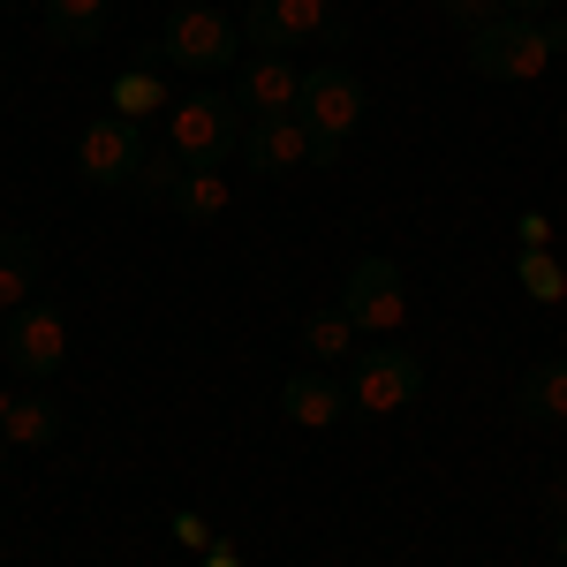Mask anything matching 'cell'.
Returning a JSON list of instances; mask_svg holds the SVG:
<instances>
[{
	"label": "cell",
	"mask_w": 567,
	"mask_h": 567,
	"mask_svg": "<svg viewBox=\"0 0 567 567\" xmlns=\"http://www.w3.org/2000/svg\"><path fill=\"white\" fill-rule=\"evenodd\" d=\"M243 106L235 91H189L167 106V144L182 152V167H219L227 152H243Z\"/></svg>",
	"instance_id": "cell-1"
},
{
	"label": "cell",
	"mask_w": 567,
	"mask_h": 567,
	"mask_svg": "<svg viewBox=\"0 0 567 567\" xmlns=\"http://www.w3.org/2000/svg\"><path fill=\"white\" fill-rule=\"evenodd\" d=\"M560 53L545 39V23L537 16H492L484 31H470V69L492 76V84H529V76H545Z\"/></svg>",
	"instance_id": "cell-2"
},
{
	"label": "cell",
	"mask_w": 567,
	"mask_h": 567,
	"mask_svg": "<svg viewBox=\"0 0 567 567\" xmlns=\"http://www.w3.org/2000/svg\"><path fill=\"white\" fill-rule=\"evenodd\" d=\"M159 53L189 69V76H219V69H235V53H243V23H227L219 8H175L167 23H159Z\"/></svg>",
	"instance_id": "cell-3"
},
{
	"label": "cell",
	"mask_w": 567,
	"mask_h": 567,
	"mask_svg": "<svg viewBox=\"0 0 567 567\" xmlns=\"http://www.w3.org/2000/svg\"><path fill=\"white\" fill-rule=\"evenodd\" d=\"M424 393V363L409 349H355V371H349V401L363 416H393V409H409Z\"/></svg>",
	"instance_id": "cell-4"
},
{
	"label": "cell",
	"mask_w": 567,
	"mask_h": 567,
	"mask_svg": "<svg viewBox=\"0 0 567 567\" xmlns=\"http://www.w3.org/2000/svg\"><path fill=\"white\" fill-rule=\"evenodd\" d=\"M144 130L136 122H122V114H99V122H84V136H76V175L91 182V189H130L136 167H144Z\"/></svg>",
	"instance_id": "cell-5"
},
{
	"label": "cell",
	"mask_w": 567,
	"mask_h": 567,
	"mask_svg": "<svg viewBox=\"0 0 567 567\" xmlns=\"http://www.w3.org/2000/svg\"><path fill=\"white\" fill-rule=\"evenodd\" d=\"M341 310H349L355 333L386 341L393 326L409 318V296H401V265H393V258H355V265H349V280H341Z\"/></svg>",
	"instance_id": "cell-6"
},
{
	"label": "cell",
	"mask_w": 567,
	"mask_h": 567,
	"mask_svg": "<svg viewBox=\"0 0 567 567\" xmlns=\"http://www.w3.org/2000/svg\"><path fill=\"white\" fill-rule=\"evenodd\" d=\"M318 31L341 39L326 0H250V16H243V45H258V53H288V45L318 39Z\"/></svg>",
	"instance_id": "cell-7"
},
{
	"label": "cell",
	"mask_w": 567,
	"mask_h": 567,
	"mask_svg": "<svg viewBox=\"0 0 567 567\" xmlns=\"http://www.w3.org/2000/svg\"><path fill=\"white\" fill-rule=\"evenodd\" d=\"M8 371H23V379H53L61 363H69V326H61V310L53 303H23L8 310Z\"/></svg>",
	"instance_id": "cell-8"
},
{
	"label": "cell",
	"mask_w": 567,
	"mask_h": 567,
	"mask_svg": "<svg viewBox=\"0 0 567 567\" xmlns=\"http://www.w3.org/2000/svg\"><path fill=\"white\" fill-rule=\"evenodd\" d=\"M296 122L310 136H349L363 122V76H349V69H310L303 99H296Z\"/></svg>",
	"instance_id": "cell-9"
},
{
	"label": "cell",
	"mask_w": 567,
	"mask_h": 567,
	"mask_svg": "<svg viewBox=\"0 0 567 567\" xmlns=\"http://www.w3.org/2000/svg\"><path fill=\"white\" fill-rule=\"evenodd\" d=\"M296 99H303V69L288 61V53H258L243 76H235V106L265 122V114H296Z\"/></svg>",
	"instance_id": "cell-10"
},
{
	"label": "cell",
	"mask_w": 567,
	"mask_h": 567,
	"mask_svg": "<svg viewBox=\"0 0 567 567\" xmlns=\"http://www.w3.org/2000/svg\"><path fill=\"white\" fill-rule=\"evenodd\" d=\"M280 409H288V424H303V432H333V424L349 416V386H341L326 363H310V371H296V379L280 386Z\"/></svg>",
	"instance_id": "cell-11"
},
{
	"label": "cell",
	"mask_w": 567,
	"mask_h": 567,
	"mask_svg": "<svg viewBox=\"0 0 567 567\" xmlns=\"http://www.w3.org/2000/svg\"><path fill=\"white\" fill-rule=\"evenodd\" d=\"M243 159L258 175H296V167H310V130L296 114H265V122L243 130Z\"/></svg>",
	"instance_id": "cell-12"
},
{
	"label": "cell",
	"mask_w": 567,
	"mask_h": 567,
	"mask_svg": "<svg viewBox=\"0 0 567 567\" xmlns=\"http://www.w3.org/2000/svg\"><path fill=\"white\" fill-rule=\"evenodd\" d=\"M515 416H523V424H567V355H545V363L523 371Z\"/></svg>",
	"instance_id": "cell-13"
},
{
	"label": "cell",
	"mask_w": 567,
	"mask_h": 567,
	"mask_svg": "<svg viewBox=\"0 0 567 567\" xmlns=\"http://www.w3.org/2000/svg\"><path fill=\"white\" fill-rule=\"evenodd\" d=\"M39 243L23 235V227H0V310H23L31 303V288H39Z\"/></svg>",
	"instance_id": "cell-14"
},
{
	"label": "cell",
	"mask_w": 567,
	"mask_h": 567,
	"mask_svg": "<svg viewBox=\"0 0 567 567\" xmlns=\"http://www.w3.org/2000/svg\"><path fill=\"white\" fill-rule=\"evenodd\" d=\"M45 39L91 53V45L106 39V0H45Z\"/></svg>",
	"instance_id": "cell-15"
},
{
	"label": "cell",
	"mask_w": 567,
	"mask_h": 567,
	"mask_svg": "<svg viewBox=\"0 0 567 567\" xmlns=\"http://www.w3.org/2000/svg\"><path fill=\"white\" fill-rule=\"evenodd\" d=\"M0 439H8V446H53V439H61V401H45V393H23V401H8V416H0Z\"/></svg>",
	"instance_id": "cell-16"
},
{
	"label": "cell",
	"mask_w": 567,
	"mask_h": 567,
	"mask_svg": "<svg viewBox=\"0 0 567 567\" xmlns=\"http://www.w3.org/2000/svg\"><path fill=\"white\" fill-rule=\"evenodd\" d=\"M182 219H219L227 213V182H219V167H189V175L175 182V197H167Z\"/></svg>",
	"instance_id": "cell-17"
},
{
	"label": "cell",
	"mask_w": 567,
	"mask_h": 567,
	"mask_svg": "<svg viewBox=\"0 0 567 567\" xmlns=\"http://www.w3.org/2000/svg\"><path fill=\"white\" fill-rule=\"evenodd\" d=\"M303 349L318 355V363L349 355V349H355V326H349V310H341V303H333V310H310V318H303Z\"/></svg>",
	"instance_id": "cell-18"
},
{
	"label": "cell",
	"mask_w": 567,
	"mask_h": 567,
	"mask_svg": "<svg viewBox=\"0 0 567 567\" xmlns=\"http://www.w3.org/2000/svg\"><path fill=\"white\" fill-rule=\"evenodd\" d=\"M152 106H167L152 69H130V76H114V114H122V122H144Z\"/></svg>",
	"instance_id": "cell-19"
},
{
	"label": "cell",
	"mask_w": 567,
	"mask_h": 567,
	"mask_svg": "<svg viewBox=\"0 0 567 567\" xmlns=\"http://www.w3.org/2000/svg\"><path fill=\"white\" fill-rule=\"evenodd\" d=\"M515 280H523L537 303H560V296H567V272L545 258V250H523V258H515Z\"/></svg>",
	"instance_id": "cell-20"
},
{
	"label": "cell",
	"mask_w": 567,
	"mask_h": 567,
	"mask_svg": "<svg viewBox=\"0 0 567 567\" xmlns=\"http://www.w3.org/2000/svg\"><path fill=\"white\" fill-rule=\"evenodd\" d=\"M189 175V167H182V152L175 144H167V152H144V167H136V189H144V197H175V182Z\"/></svg>",
	"instance_id": "cell-21"
},
{
	"label": "cell",
	"mask_w": 567,
	"mask_h": 567,
	"mask_svg": "<svg viewBox=\"0 0 567 567\" xmlns=\"http://www.w3.org/2000/svg\"><path fill=\"white\" fill-rule=\"evenodd\" d=\"M439 8H446V23H462V31H484L492 16H507L499 0H439Z\"/></svg>",
	"instance_id": "cell-22"
},
{
	"label": "cell",
	"mask_w": 567,
	"mask_h": 567,
	"mask_svg": "<svg viewBox=\"0 0 567 567\" xmlns=\"http://www.w3.org/2000/svg\"><path fill=\"white\" fill-rule=\"evenodd\" d=\"M545 235H553V219L529 213V219H523V250H545Z\"/></svg>",
	"instance_id": "cell-23"
},
{
	"label": "cell",
	"mask_w": 567,
	"mask_h": 567,
	"mask_svg": "<svg viewBox=\"0 0 567 567\" xmlns=\"http://www.w3.org/2000/svg\"><path fill=\"white\" fill-rule=\"evenodd\" d=\"M341 159V136H310V167H333Z\"/></svg>",
	"instance_id": "cell-24"
},
{
	"label": "cell",
	"mask_w": 567,
	"mask_h": 567,
	"mask_svg": "<svg viewBox=\"0 0 567 567\" xmlns=\"http://www.w3.org/2000/svg\"><path fill=\"white\" fill-rule=\"evenodd\" d=\"M507 16H545V8H567V0H499Z\"/></svg>",
	"instance_id": "cell-25"
},
{
	"label": "cell",
	"mask_w": 567,
	"mask_h": 567,
	"mask_svg": "<svg viewBox=\"0 0 567 567\" xmlns=\"http://www.w3.org/2000/svg\"><path fill=\"white\" fill-rule=\"evenodd\" d=\"M545 39H553V53H567V8L553 16V23H545Z\"/></svg>",
	"instance_id": "cell-26"
},
{
	"label": "cell",
	"mask_w": 567,
	"mask_h": 567,
	"mask_svg": "<svg viewBox=\"0 0 567 567\" xmlns=\"http://www.w3.org/2000/svg\"><path fill=\"white\" fill-rule=\"evenodd\" d=\"M553 553H560V567H567V523H560V537H553Z\"/></svg>",
	"instance_id": "cell-27"
},
{
	"label": "cell",
	"mask_w": 567,
	"mask_h": 567,
	"mask_svg": "<svg viewBox=\"0 0 567 567\" xmlns=\"http://www.w3.org/2000/svg\"><path fill=\"white\" fill-rule=\"evenodd\" d=\"M8 401H16V393H8V386H0V416H8Z\"/></svg>",
	"instance_id": "cell-28"
},
{
	"label": "cell",
	"mask_w": 567,
	"mask_h": 567,
	"mask_svg": "<svg viewBox=\"0 0 567 567\" xmlns=\"http://www.w3.org/2000/svg\"><path fill=\"white\" fill-rule=\"evenodd\" d=\"M213 567H235V560H227V553H213Z\"/></svg>",
	"instance_id": "cell-29"
},
{
	"label": "cell",
	"mask_w": 567,
	"mask_h": 567,
	"mask_svg": "<svg viewBox=\"0 0 567 567\" xmlns=\"http://www.w3.org/2000/svg\"><path fill=\"white\" fill-rule=\"evenodd\" d=\"M560 144H567V114H560Z\"/></svg>",
	"instance_id": "cell-30"
},
{
	"label": "cell",
	"mask_w": 567,
	"mask_h": 567,
	"mask_svg": "<svg viewBox=\"0 0 567 567\" xmlns=\"http://www.w3.org/2000/svg\"><path fill=\"white\" fill-rule=\"evenodd\" d=\"M0 446H8V439H0Z\"/></svg>",
	"instance_id": "cell-31"
}]
</instances>
